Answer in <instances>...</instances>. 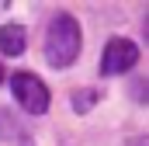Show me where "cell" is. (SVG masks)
I'll use <instances>...</instances> for the list:
<instances>
[{"mask_svg": "<svg viewBox=\"0 0 149 146\" xmlns=\"http://www.w3.org/2000/svg\"><path fill=\"white\" fill-rule=\"evenodd\" d=\"M80 56V25L73 14H56L45 32V59L56 70H66Z\"/></svg>", "mask_w": 149, "mask_h": 146, "instance_id": "6da1fadb", "label": "cell"}, {"mask_svg": "<svg viewBox=\"0 0 149 146\" xmlns=\"http://www.w3.org/2000/svg\"><path fill=\"white\" fill-rule=\"evenodd\" d=\"M10 94H14V101H17L21 108L31 111V115H45V111H49V87L38 80L35 73H28V70L10 73Z\"/></svg>", "mask_w": 149, "mask_h": 146, "instance_id": "7a4b0ae2", "label": "cell"}, {"mask_svg": "<svg viewBox=\"0 0 149 146\" xmlns=\"http://www.w3.org/2000/svg\"><path fill=\"white\" fill-rule=\"evenodd\" d=\"M135 63H139V45L128 38H111L104 45V56H101V73L118 77V73H128Z\"/></svg>", "mask_w": 149, "mask_h": 146, "instance_id": "3957f363", "label": "cell"}, {"mask_svg": "<svg viewBox=\"0 0 149 146\" xmlns=\"http://www.w3.org/2000/svg\"><path fill=\"white\" fill-rule=\"evenodd\" d=\"M0 52L3 56H21L24 52V28L21 25H3L0 28Z\"/></svg>", "mask_w": 149, "mask_h": 146, "instance_id": "277c9868", "label": "cell"}, {"mask_svg": "<svg viewBox=\"0 0 149 146\" xmlns=\"http://www.w3.org/2000/svg\"><path fill=\"white\" fill-rule=\"evenodd\" d=\"M14 136H21V125H17V118H14L7 108H0V139H14Z\"/></svg>", "mask_w": 149, "mask_h": 146, "instance_id": "5b68a950", "label": "cell"}, {"mask_svg": "<svg viewBox=\"0 0 149 146\" xmlns=\"http://www.w3.org/2000/svg\"><path fill=\"white\" fill-rule=\"evenodd\" d=\"M97 98H101L97 91H76V94H73V108L83 115V111H90L94 105H97Z\"/></svg>", "mask_w": 149, "mask_h": 146, "instance_id": "8992f818", "label": "cell"}, {"mask_svg": "<svg viewBox=\"0 0 149 146\" xmlns=\"http://www.w3.org/2000/svg\"><path fill=\"white\" fill-rule=\"evenodd\" d=\"M128 146H149V139H146V136H135V139H132Z\"/></svg>", "mask_w": 149, "mask_h": 146, "instance_id": "52a82bcc", "label": "cell"}, {"mask_svg": "<svg viewBox=\"0 0 149 146\" xmlns=\"http://www.w3.org/2000/svg\"><path fill=\"white\" fill-rule=\"evenodd\" d=\"M0 80H3V66H0Z\"/></svg>", "mask_w": 149, "mask_h": 146, "instance_id": "ba28073f", "label": "cell"}]
</instances>
